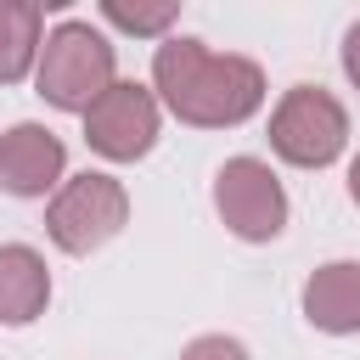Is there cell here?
I'll return each instance as SVG.
<instances>
[{"mask_svg": "<svg viewBox=\"0 0 360 360\" xmlns=\"http://www.w3.org/2000/svg\"><path fill=\"white\" fill-rule=\"evenodd\" d=\"M118 84V45L107 39V28L68 17L56 28H45L39 62H34V90L39 101H51L56 112H90L107 90Z\"/></svg>", "mask_w": 360, "mask_h": 360, "instance_id": "2", "label": "cell"}, {"mask_svg": "<svg viewBox=\"0 0 360 360\" xmlns=\"http://www.w3.org/2000/svg\"><path fill=\"white\" fill-rule=\"evenodd\" d=\"M68 180V146L51 124L22 118L0 135V191L11 197H51Z\"/></svg>", "mask_w": 360, "mask_h": 360, "instance_id": "7", "label": "cell"}, {"mask_svg": "<svg viewBox=\"0 0 360 360\" xmlns=\"http://www.w3.org/2000/svg\"><path fill=\"white\" fill-rule=\"evenodd\" d=\"M343 73H349V84L360 90V17L343 28Z\"/></svg>", "mask_w": 360, "mask_h": 360, "instance_id": "13", "label": "cell"}, {"mask_svg": "<svg viewBox=\"0 0 360 360\" xmlns=\"http://www.w3.org/2000/svg\"><path fill=\"white\" fill-rule=\"evenodd\" d=\"M51 304V264L28 242H0V326H34Z\"/></svg>", "mask_w": 360, "mask_h": 360, "instance_id": "9", "label": "cell"}, {"mask_svg": "<svg viewBox=\"0 0 360 360\" xmlns=\"http://www.w3.org/2000/svg\"><path fill=\"white\" fill-rule=\"evenodd\" d=\"M304 321L326 338H354L360 332V259H326L309 270L304 292Z\"/></svg>", "mask_w": 360, "mask_h": 360, "instance_id": "8", "label": "cell"}, {"mask_svg": "<svg viewBox=\"0 0 360 360\" xmlns=\"http://www.w3.org/2000/svg\"><path fill=\"white\" fill-rule=\"evenodd\" d=\"M124 225H129V191H124V180L107 174V169L68 174V180L51 191V202H45V236H51L68 259L101 253Z\"/></svg>", "mask_w": 360, "mask_h": 360, "instance_id": "3", "label": "cell"}, {"mask_svg": "<svg viewBox=\"0 0 360 360\" xmlns=\"http://www.w3.org/2000/svg\"><path fill=\"white\" fill-rule=\"evenodd\" d=\"M214 214L236 242H276L287 231L292 202H287L281 174L264 158L242 152V158H225L214 174Z\"/></svg>", "mask_w": 360, "mask_h": 360, "instance_id": "5", "label": "cell"}, {"mask_svg": "<svg viewBox=\"0 0 360 360\" xmlns=\"http://www.w3.org/2000/svg\"><path fill=\"white\" fill-rule=\"evenodd\" d=\"M180 360H253V354H248V343L231 338V332H202V338H191V343L180 349Z\"/></svg>", "mask_w": 360, "mask_h": 360, "instance_id": "12", "label": "cell"}, {"mask_svg": "<svg viewBox=\"0 0 360 360\" xmlns=\"http://www.w3.org/2000/svg\"><path fill=\"white\" fill-rule=\"evenodd\" d=\"M349 202H354V208H360V152H354V158H349Z\"/></svg>", "mask_w": 360, "mask_h": 360, "instance_id": "14", "label": "cell"}, {"mask_svg": "<svg viewBox=\"0 0 360 360\" xmlns=\"http://www.w3.org/2000/svg\"><path fill=\"white\" fill-rule=\"evenodd\" d=\"M270 152L292 169H326L349 152V107L321 84H292L270 107Z\"/></svg>", "mask_w": 360, "mask_h": 360, "instance_id": "4", "label": "cell"}, {"mask_svg": "<svg viewBox=\"0 0 360 360\" xmlns=\"http://www.w3.org/2000/svg\"><path fill=\"white\" fill-rule=\"evenodd\" d=\"M101 22L118 28V34H135V39H169V28L180 22V6L174 0H101Z\"/></svg>", "mask_w": 360, "mask_h": 360, "instance_id": "11", "label": "cell"}, {"mask_svg": "<svg viewBox=\"0 0 360 360\" xmlns=\"http://www.w3.org/2000/svg\"><path fill=\"white\" fill-rule=\"evenodd\" d=\"M39 45H45V6H34V0H0V84L34 79Z\"/></svg>", "mask_w": 360, "mask_h": 360, "instance_id": "10", "label": "cell"}, {"mask_svg": "<svg viewBox=\"0 0 360 360\" xmlns=\"http://www.w3.org/2000/svg\"><path fill=\"white\" fill-rule=\"evenodd\" d=\"M163 135V107L152 96V84L118 79L90 112H84V146L107 163H141Z\"/></svg>", "mask_w": 360, "mask_h": 360, "instance_id": "6", "label": "cell"}, {"mask_svg": "<svg viewBox=\"0 0 360 360\" xmlns=\"http://www.w3.org/2000/svg\"><path fill=\"white\" fill-rule=\"evenodd\" d=\"M152 96L191 129H236L264 107V68L242 51H214L208 39L169 34L152 51Z\"/></svg>", "mask_w": 360, "mask_h": 360, "instance_id": "1", "label": "cell"}]
</instances>
